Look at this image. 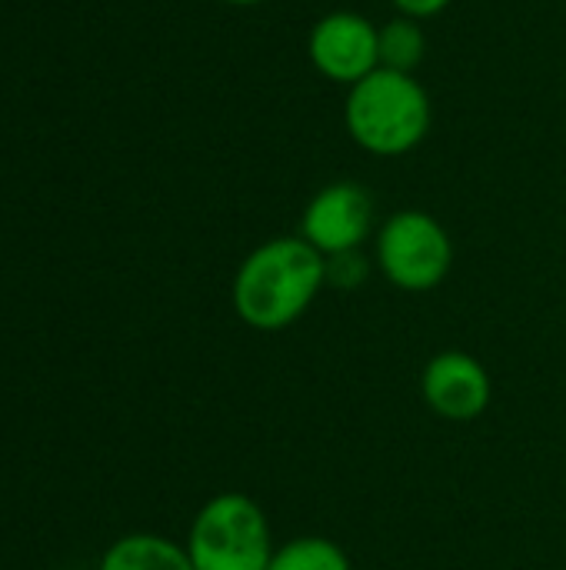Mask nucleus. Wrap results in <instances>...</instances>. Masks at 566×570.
<instances>
[{"mask_svg": "<svg viewBox=\"0 0 566 570\" xmlns=\"http://www.w3.org/2000/svg\"><path fill=\"white\" fill-rule=\"evenodd\" d=\"M454 0H394V7L404 13V17H414V20H427V17H437L440 10H447Z\"/></svg>", "mask_w": 566, "mask_h": 570, "instance_id": "obj_12", "label": "nucleus"}, {"mask_svg": "<svg viewBox=\"0 0 566 570\" xmlns=\"http://www.w3.org/2000/svg\"><path fill=\"white\" fill-rule=\"evenodd\" d=\"M224 3H234V7H260L267 0H224Z\"/></svg>", "mask_w": 566, "mask_h": 570, "instance_id": "obj_13", "label": "nucleus"}, {"mask_svg": "<svg viewBox=\"0 0 566 570\" xmlns=\"http://www.w3.org/2000/svg\"><path fill=\"white\" fill-rule=\"evenodd\" d=\"M377 47H380V67L414 73L427 57V33H424L420 20L400 13V17H394V20H387L380 27Z\"/></svg>", "mask_w": 566, "mask_h": 570, "instance_id": "obj_9", "label": "nucleus"}, {"mask_svg": "<svg viewBox=\"0 0 566 570\" xmlns=\"http://www.w3.org/2000/svg\"><path fill=\"white\" fill-rule=\"evenodd\" d=\"M347 134L374 157H404L430 134V94L414 73L377 67L350 87L344 107Z\"/></svg>", "mask_w": 566, "mask_h": 570, "instance_id": "obj_2", "label": "nucleus"}, {"mask_svg": "<svg viewBox=\"0 0 566 570\" xmlns=\"http://www.w3.org/2000/svg\"><path fill=\"white\" fill-rule=\"evenodd\" d=\"M377 33L380 27H374L364 13L334 10L320 17L310 30V40H307L310 63L317 67L320 77L354 87L380 67Z\"/></svg>", "mask_w": 566, "mask_h": 570, "instance_id": "obj_5", "label": "nucleus"}, {"mask_svg": "<svg viewBox=\"0 0 566 570\" xmlns=\"http://www.w3.org/2000/svg\"><path fill=\"white\" fill-rule=\"evenodd\" d=\"M100 570H197L187 548L157 538V534H130L110 544Z\"/></svg>", "mask_w": 566, "mask_h": 570, "instance_id": "obj_8", "label": "nucleus"}, {"mask_svg": "<svg viewBox=\"0 0 566 570\" xmlns=\"http://www.w3.org/2000/svg\"><path fill=\"white\" fill-rule=\"evenodd\" d=\"M377 264L400 291H434L454 267V244L430 214L400 210L377 234Z\"/></svg>", "mask_w": 566, "mask_h": 570, "instance_id": "obj_4", "label": "nucleus"}, {"mask_svg": "<svg viewBox=\"0 0 566 570\" xmlns=\"http://www.w3.org/2000/svg\"><path fill=\"white\" fill-rule=\"evenodd\" d=\"M424 401L447 421H474L490 404V374L464 351H444L424 367Z\"/></svg>", "mask_w": 566, "mask_h": 570, "instance_id": "obj_7", "label": "nucleus"}, {"mask_svg": "<svg viewBox=\"0 0 566 570\" xmlns=\"http://www.w3.org/2000/svg\"><path fill=\"white\" fill-rule=\"evenodd\" d=\"M367 277V261L360 250H347V254H334L327 257V284L337 287H357Z\"/></svg>", "mask_w": 566, "mask_h": 570, "instance_id": "obj_11", "label": "nucleus"}, {"mask_svg": "<svg viewBox=\"0 0 566 570\" xmlns=\"http://www.w3.org/2000/svg\"><path fill=\"white\" fill-rule=\"evenodd\" d=\"M267 570H350V558L327 538H297L274 551Z\"/></svg>", "mask_w": 566, "mask_h": 570, "instance_id": "obj_10", "label": "nucleus"}, {"mask_svg": "<svg viewBox=\"0 0 566 570\" xmlns=\"http://www.w3.org/2000/svg\"><path fill=\"white\" fill-rule=\"evenodd\" d=\"M327 284V257L304 237H274L254 247L234 277V311L254 331H284Z\"/></svg>", "mask_w": 566, "mask_h": 570, "instance_id": "obj_1", "label": "nucleus"}, {"mask_svg": "<svg viewBox=\"0 0 566 570\" xmlns=\"http://www.w3.org/2000/svg\"><path fill=\"white\" fill-rule=\"evenodd\" d=\"M187 554L197 570H267L274 561L270 524L250 498L217 494L197 511Z\"/></svg>", "mask_w": 566, "mask_h": 570, "instance_id": "obj_3", "label": "nucleus"}, {"mask_svg": "<svg viewBox=\"0 0 566 570\" xmlns=\"http://www.w3.org/2000/svg\"><path fill=\"white\" fill-rule=\"evenodd\" d=\"M374 197L357 180H337L314 194L304 210V240L317 247L324 257L360 250V244L374 230Z\"/></svg>", "mask_w": 566, "mask_h": 570, "instance_id": "obj_6", "label": "nucleus"}]
</instances>
